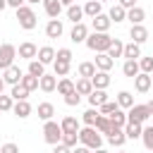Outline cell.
I'll use <instances>...</instances> for the list:
<instances>
[{"label":"cell","instance_id":"obj_1","mask_svg":"<svg viewBox=\"0 0 153 153\" xmlns=\"http://www.w3.org/2000/svg\"><path fill=\"white\" fill-rule=\"evenodd\" d=\"M86 48L88 50H93V53H108V48H110V43H112V36H108V33H88L86 36Z\"/></svg>","mask_w":153,"mask_h":153},{"label":"cell","instance_id":"obj_2","mask_svg":"<svg viewBox=\"0 0 153 153\" xmlns=\"http://www.w3.org/2000/svg\"><path fill=\"white\" fill-rule=\"evenodd\" d=\"M79 141H81V146H86V148H91V151L103 148V136L96 131V127H84V129H79Z\"/></svg>","mask_w":153,"mask_h":153},{"label":"cell","instance_id":"obj_3","mask_svg":"<svg viewBox=\"0 0 153 153\" xmlns=\"http://www.w3.org/2000/svg\"><path fill=\"white\" fill-rule=\"evenodd\" d=\"M17 22H19V26H22V29L31 31V29H36L38 17H36V12H33L29 5H22V7L17 10Z\"/></svg>","mask_w":153,"mask_h":153},{"label":"cell","instance_id":"obj_4","mask_svg":"<svg viewBox=\"0 0 153 153\" xmlns=\"http://www.w3.org/2000/svg\"><path fill=\"white\" fill-rule=\"evenodd\" d=\"M43 139H45V143L57 146V143L62 141V129H60V124L53 122V120H48V122L43 124Z\"/></svg>","mask_w":153,"mask_h":153},{"label":"cell","instance_id":"obj_5","mask_svg":"<svg viewBox=\"0 0 153 153\" xmlns=\"http://www.w3.org/2000/svg\"><path fill=\"white\" fill-rule=\"evenodd\" d=\"M151 117V112H148V108L146 105H131L129 110H127V122H136V124H143L146 120Z\"/></svg>","mask_w":153,"mask_h":153},{"label":"cell","instance_id":"obj_6","mask_svg":"<svg viewBox=\"0 0 153 153\" xmlns=\"http://www.w3.org/2000/svg\"><path fill=\"white\" fill-rule=\"evenodd\" d=\"M14 57H17V48L12 43H2L0 45V69H7L14 65Z\"/></svg>","mask_w":153,"mask_h":153},{"label":"cell","instance_id":"obj_7","mask_svg":"<svg viewBox=\"0 0 153 153\" xmlns=\"http://www.w3.org/2000/svg\"><path fill=\"white\" fill-rule=\"evenodd\" d=\"M129 38H131V43L141 45V43L148 41V29H146L143 24H134V26L129 29Z\"/></svg>","mask_w":153,"mask_h":153},{"label":"cell","instance_id":"obj_8","mask_svg":"<svg viewBox=\"0 0 153 153\" xmlns=\"http://www.w3.org/2000/svg\"><path fill=\"white\" fill-rule=\"evenodd\" d=\"M22 69L17 67V65H12V67H7L5 69V74H2V81L5 84H10V86H17V84H22Z\"/></svg>","mask_w":153,"mask_h":153},{"label":"cell","instance_id":"obj_9","mask_svg":"<svg viewBox=\"0 0 153 153\" xmlns=\"http://www.w3.org/2000/svg\"><path fill=\"white\" fill-rule=\"evenodd\" d=\"M110 24H112V22H110V17H108V14H103V12H100V14H96V17H93V22H91V26H93V31H96V33H108Z\"/></svg>","mask_w":153,"mask_h":153},{"label":"cell","instance_id":"obj_10","mask_svg":"<svg viewBox=\"0 0 153 153\" xmlns=\"http://www.w3.org/2000/svg\"><path fill=\"white\" fill-rule=\"evenodd\" d=\"M17 53H19V57H22V60H29V62H31V60H36L38 48H36L31 41H24V43H19V50H17Z\"/></svg>","mask_w":153,"mask_h":153},{"label":"cell","instance_id":"obj_11","mask_svg":"<svg viewBox=\"0 0 153 153\" xmlns=\"http://www.w3.org/2000/svg\"><path fill=\"white\" fill-rule=\"evenodd\" d=\"M62 33H65V26H62L60 19H50V22L45 24V36H48V38H60Z\"/></svg>","mask_w":153,"mask_h":153},{"label":"cell","instance_id":"obj_12","mask_svg":"<svg viewBox=\"0 0 153 153\" xmlns=\"http://www.w3.org/2000/svg\"><path fill=\"white\" fill-rule=\"evenodd\" d=\"M86 36H88V29H86L84 22H79V24H74V29H72V33H69V41H72V43H84Z\"/></svg>","mask_w":153,"mask_h":153},{"label":"cell","instance_id":"obj_13","mask_svg":"<svg viewBox=\"0 0 153 153\" xmlns=\"http://www.w3.org/2000/svg\"><path fill=\"white\" fill-rule=\"evenodd\" d=\"M93 65H96V69H98V72H110V69H112V65H115V60H112V57H108L105 53H96V62H93Z\"/></svg>","mask_w":153,"mask_h":153},{"label":"cell","instance_id":"obj_14","mask_svg":"<svg viewBox=\"0 0 153 153\" xmlns=\"http://www.w3.org/2000/svg\"><path fill=\"white\" fill-rule=\"evenodd\" d=\"M91 84H93V88L105 91V88L110 86V74H108V72H98V69H96V74L91 76Z\"/></svg>","mask_w":153,"mask_h":153},{"label":"cell","instance_id":"obj_15","mask_svg":"<svg viewBox=\"0 0 153 153\" xmlns=\"http://www.w3.org/2000/svg\"><path fill=\"white\" fill-rule=\"evenodd\" d=\"M55 86H57L55 74H43V76L38 79V88H41L43 93H53V91H55Z\"/></svg>","mask_w":153,"mask_h":153},{"label":"cell","instance_id":"obj_16","mask_svg":"<svg viewBox=\"0 0 153 153\" xmlns=\"http://www.w3.org/2000/svg\"><path fill=\"white\" fill-rule=\"evenodd\" d=\"M151 74H143V72H139L136 76H134V88L139 91V93H146L148 88H151Z\"/></svg>","mask_w":153,"mask_h":153},{"label":"cell","instance_id":"obj_17","mask_svg":"<svg viewBox=\"0 0 153 153\" xmlns=\"http://www.w3.org/2000/svg\"><path fill=\"white\" fill-rule=\"evenodd\" d=\"M108 141H110L115 148H122V146H124V141H127V136H124V129H117V127H112V129L108 131Z\"/></svg>","mask_w":153,"mask_h":153},{"label":"cell","instance_id":"obj_18","mask_svg":"<svg viewBox=\"0 0 153 153\" xmlns=\"http://www.w3.org/2000/svg\"><path fill=\"white\" fill-rule=\"evenodd\" d=\"M12 112H14L19 120H26V117L31 115V103H29V100H17V103L12 105Z\"/></svg>","mask_w":153,"mask_h":153},{"label":"cell","instance_id":"obj_19","mask_svg":"<svg viewBox=\"0 0 153 153\" xmlns=\"http://www.w3.org/2000/svg\"><path fill=\"white\" fill-rule=\"evenodd\" d=\"M43 7H45V14L50 19H57L60 12H62V2L60 0H43Z\"/></svg>","mask_w":153,"mask_h":153},{"label":"cell","instance_id":"obj_20","mask_svg":"<svg viewBox=\"0 0 153 153\" xmlns=\"http://www.w3.org/2000/svg\"><path fill=\"white\" fill-rule=\"evenodd\" d=\"M127 19L131 22V26H134V24H143V19H146V10L136 5V7L127 10Z\"/></svg>","mask_w":153,"mask_h":153},{"label":"cell","instance_id":"obj_21","mask_svg":"<svg viewBox=\"0 0 153 153\" xmlns=\"http://www.w3.org/2000/svg\"><path fill=\"white\" fill-rule=\"evenodd\" d=\"M38 62L41 65H53L55 62V50L50 48V45H43V48H38Z\"/></svg>","mask_w":153,"mask_h":153},{"label":"cell","instance_id":"obj_22","mask_svg":"<svg viewBox=\"0 0 153 153\" xmlns=\"http://www.w3.org/2000/svg\"><path fill=\"white\" fill-rule=\"evenodd\" d=\"M105 100H108V93L100 91V88H93V91L88 93V105H91V108H100Z\"/></svg>","mask_w":153,"mask_h":153},{"label":"cell","instance_id":"obj_23","mask_svg":"<svg viewBox=\"0 0 153 153\" xmlns=\"http://www.w3.org/2000/svg\"><path fill=\"white\" fill-rule=\"evenodd\" d=\"M110 124L117 127V129H124V127H127V112H124L122 108H117V110L110 115Z\"/></svg>","mask_w":153,"mask_h":153},{"label":"cell","instance_id":"obj_24","mask_svg":"<svg viewBox=\"0 0 153 153\" xmlns=\"http://www.w3.org/2000/svg\"><path fill=\"white\" fill-rule=\"evenodd\" d=\"M38 117L43 120V122H48V120H53V115H55V105L53 103H38Z\"/></svg>","mask_w":153,"mask_h":153},{"label":"cell","instance_id":"obj_25","mask_svg":"<svg viewBox=\"0 0 153 153\" xmlns=\"http://www.w3.org/2000/svg\"><path fill=\"white\" fill-rule=\"evenodd\" d=\"M141 131H143V124H136V122H127V127H124V136L127 139H141Z\"/></svg>","mask_w":153,"mask_h":153},{"label":"cell","instance_id":"obj_26","mask_svg":"<svg viewBox=\"0 0 153 153\" xmlns=\"http://www.w3.org/2000/svg\"><path fill=\"white\" fill-rule=\"evenodd\" d=\"M122 53H124V43H122L120 38H112V43H110V48H108L105 55L115 60V57H122Z\"/></svg>","mask_w":153,"mask_h":153},{"label":"cell","instance_id":"obj_27","mask_svg":"<svg viewBox=\"0 0 153 153\" xmlns=\"http://www.w3.org/2000/svg\"><path fill=\"white\" fill-rule=\"evenodd\" d=\"M122 72H124V76H129V79H134L141 69H139V60H124V65H122Z\"/></svg>","mask_w":153,"mask_h":153},{"label":"cell","instance_id":"obj_28","mask_svg":"<svg viewBox=\"0 0 153 153\" xmlns=\"http://www.w3.org/2000/svg\"><path fill=\"white\" fill-rule=\"evenodd\" d=\"M115 103H117L120 108H124V110H129V108L134 105V96H131L129 91H120V93H117V98H115Z\"/></svg>","mask_w":153,"mask_h":153},{"label":"cell","instance_id":"obj_29","mask_svg":"<svg viewBox=\"0 0 153 153\" xmlns=\"http://www.w3.org/2000/svg\"><path fill=\"white\" fill-rule=\"evenodd\" d=\"M60 129H62V134H65V131H79V120L72 117V115H67V117H62Z\"/></svg>","mask_w":153,"mask_h":153},{"label":"cell","instance_id":"obj_30","mask_svg":"<svg viewBox=\"0 0 153 153\" xmlns=\"http://www.w3.org/2000/svg\"><path fill=\"white\" fill-rule=\"evenodd\" d=\"M108 17H110V22L120 24V22H124V19H127V10H124V7H120V5H112Z\"/></svg>","mask_w":153,"mask_h":153},{"label":"cell","instance_id":"obj_31","mask_svg":"<svg viewBox=\"0 0 153 153\" xmlns=\"http://www.w3.org/2000/svg\"><path fill=\"white\" fill-rule=\"evenodd\" d=\"M55 88H57V93H60V96H69V93L74 91V81H72V79H67V76H62V79L57 81V86H55Z\"/></svg>","mask_w":153,"mask_h":153},{"label":"cell","instance_id":"obj_32","mask_svg":"<svg viewBox=\"0 0 153 153\" xmlns=\"http://www.w3.org/2000/svg\"><path fill=\"white\" fill-rule=\"evenodd\" d=\"M81 17H84V7H79V5H69V7H67V19H69V22L79 24Z\"/></svg>","mask_w":153,"mask_h":153},{"label":"cell","instance_id":"obj_33","mask_svg":"<svg viewBox=\"0 0 153 153\" xmlns=\"http://www.w3.org/2000/svg\"><path fill=\"white\" fill-rule=\"evenodd\" d=\"M122 57H127V60H136V57H141V45H136V43H127Z\"/></svg>","mask_w":153,"mask_h":153},{"label":"cell","instance_id":"obj_34","mask_svg":"<svg viewBox=\"0 0 153 153\" xmlns=\"http://www.w3.org/2000/svg\"><path fill=\"white\" fill-rule=\"evenodd\" d=\"M74 91H76L79 96H88V93L93 91V84H91V79H79V81L74 84Z\"/></svg>","mask_w":153,"mask_h":153},{"label":"cell","instance_id":"obj_35","mask_svg":"<svg viewBox=\"0 0 153 153\" xmlns=\"http://www.w3.org/2000/svg\"><path fill=\"white\" fill-rule=\"evenodd\" d=\"M29 93H31V91H26L22 84H17V86H12V91H10V98H12L14 103H17V100H26V98H29Z\"/></svg>","mask_w":153,"mask_h":153},{"label":"cell","instance_id":"obj_36","mask_svg":"<svg viewBox=\"0 0 153 153\" xmlns=\"http://www.w3.org/2000/svg\"><path fill=\"white\" fill-rule=\"evenodd\" d=\"M100 10H103V5H100L98 0H88V2L84 5V14H86V17H91V19H93L96 14H100Z\"/></svg>","mask_w":153,"mask_h":153},{"label":"cell","instance_id":"obj_37","mask_svg":"<svg viewBox=\"0 0 153 153\" xmlns=\"http://www.w3.org/2000/svg\"><path fill=\"white\" fill-rule=\"evenodd\" d=\"M98 115H100V112H98L96 108H88V110L81 115V122H84L86 127H96V120H98Z\"/></svg>","mask_w":153,"mask_h":153},{"label":"cell","instance_id":"obj_38","mask_svg":"<svg viewBox=\"0 0 153 153\" xmlns=\"http://www.w3.org/2000/svg\"><path fill=\"white\" fill-rule=\"evenodd\" d=\"M112 129V124H110V117H105V115H98V120H96V131L98 134H108Z\"/></svg>","mask_w":153,"mask_h":153},{"label":"cell","instance_id":"obj_39","mask_svg":"<svg viewBox=\"0 0 153 153\" xmlns=\"http://www.w3.org/2000/svg\"><path fill=\"white\" fill-rule=\"evenodd\" d=\"M93 74H96V65L93 62H81L79 65V76L81 79H91Z\"/></svg>","mask_w":153,"mask_h":153},{"label":"cell","instance_id":"obj_40","mask_svg":"<svg viewBox=\"0 0 153 153\" xmlns=\"http://www.w3.org/2000/svg\"><path fill=\"white\" fill-rule=\"evenodd\" d=\"M60 143H65L67 148H74L76 143H79V131H65L62 134V141Z\"/></svg>","mask_w":153,"mask_h":153},{"label":"cell","instance_id":"obj_41","mask_svg":"<svg viewBox=\"0 0 153 153\" xmlns=\"http://www.w3.org/2000/svg\"><path fill=\"white\" fill-rule=\"evenodd\" d=\"M26 74H33V76H38V79H41V76L45 74V65H41L38 60H31V62H29V72H26Z\"/></svg>","mask_w":153,"mask_h":153},{"label":"cell","instance_id":"obj_42","mask_svg":"<svg viewBox=\"0 0 153 153\" xmlns=\"http://www.w3.org/2000/svg\"><path fill=\"white\" fill-rule=\"evenodd\" d=\"M22 86H24L26 91L38 88V76H33V74H24V76H22Z\"/></svg>","mask_w":153,"mask_h":153},{"label":"cell","instance_id":"obj_43","mask_svg":"<svg viewBox=\"0 0 153 153\" xmlns=\"http://www.w3.org/2000/svg\"><path fill=\"white\" fill-rule=\"evenodd\" d=\"M117 108H120V105H117L115 100H105V103H103L100 108H96V110H98L100 115H105V117H110V115H112V112H115Z\"/></svg>","mask_w":153,"mask_h":153},{"label":"cell","instance_id":"obj_44","mask_svg":"<svg viewBox=\"0 0 153 153\" xmlns=\"http://www.w3.org/2000/svg\"><path fill=\"white\" fill-rule=\"evenodd\" d=\"M141 141H143V146H146L148 151H153V127H143V131H141Z\"/></svg>","mask_w":153,"mask_h":153},{"label":"cell","instance_id":"obj_45","mask_svg":"<svg viewBox=\"0 0 153 153\" xmlns=\"http://www.w3.org/2000/svg\"><path fill=\"white\" fill-rule=\"evenodd\" d=\"M53 69H55V76H67V74H69V62L55 60V62H53Z\"/></svg>","mask_w":153,"mask_h":153},{"label":"cell","instance_id":"obj_46","mask_svg":"<svg viewBox=\"0 0 153 153\" xmlns=\"http://www.w3.org/2000/svg\"><path fill=\"white\" fill-rule=\"evenodd\" d=\"M72 57H74V55H72L69 48H60V50L55 53V60H60V62H69V65H72Z\"/></svg>","mask_w":153,"mask_h":153},{"label":"cell","instance_id":"obj_47","mask_svg":"<svg viewBox=\"0 0 153 153\" xmlns=\"http://www.w3.org/2000/svg\"><path fill=\"white\" fill-rule=\"evenodd\" d=\"M139 69H141L143 74H151V72H153V57H141V60H139Z\"/></svg>","mask_w":153,"mask_h":153},{"label":"cell","instance_id":"obj_48","mask_svg":"<svg viewBox=\"0 0 153 153\" xmlns=\"http://www.w3.org/2000/svg\"><path fill=\"white\" fill-rule=\"evenodd\" d=\"M12 105H14V100H12L10 96H2V93H0V112H10Z\"/></svg>","mask_w":153,"mask_h":153},{"label":"cell","instance_id":"obj_49","mask_svg":"<svg viewBox=\"0 0 153 153\" xmlns=\"http://www.w3.org/2000/svg\"><path fill=\"white\" fill-rule=\"evenodd\" d=\"M65 103H67V105H69V108H76V105H79V103H81V96H79V93H76V91H72V93H69V96H65Z\"/></svg>","mask_w":153,"mask_h":153},{"label":"cell","instance_id":"obj_50","mask_svg":"<svg viewBox=\"0 0 153 153\" xmlns=\"http://www.w3.org/2000/svg\"><path fill=\"white\" fill-rule=\"evenodd\" d=\"M0 153H19V146L17 143H5V146H0Z\"/></svg>","mask_w":153,"mask_h":153},{"label":"cell","instance_id":"obj_51","mask_svg":"<svg viewBox=\"0 0 153 153\" xmlns=\"http://www.w3.org/2000/svg\"><path fill=\"white\" fill-rule=\"evenodd\" d=\"M117 5L124 10H131V7H136V0H117Z\"/></svg>","mask_w":153,"mask_h":153},{"label":"cell","instance_id":"obj_52","mask_svg":"<svg viewBox=\"0 0 153 153\" xmlns=\"http://www.w3.org/2000/svg\"><path fill=\"white\" fill-rule=\"evenodd\" d=\"M53 153H72V148H67L65 143H57V146L53 148Z\"/></svg>","mask_w":153,"mask_h":153},{"label":"cell","instance_id":"obj_53","mask_svg":"<svg viewBox=\"0 0 153 153\" xmlns=\"http://www.w3.org/2000/svg\"><path fill=\"white\" fill-rule=\"evenodd\" d=\"M22 5H26V0H7V7H14V10H19Z\"/></svg>","mask_w":153,"mask_h":153},{"label":"cell","instance_id":"obj_54","mask_svg":"<svg viewBox=\"0 0 153 153\" xmlns=\"http://www.w3.org/2000/svg\"><path fill=\"white\" fill-rule=\"evenodd\" d=\"M72 153H93L91 148H86V146H74L72 148Z\"/></svg>","mask_w":153,"mask_h":153},{"label":"cell","instance_id":"obj_55","mask_svg":"<svg viewBox=\"0 0 153 153\" xmlns=\"http://www.w3.org/2000/svg\"><path fill=\"white\" fill-rule=\"evenodd\" d=\"M62 2V7H69V5H74V0H60Z\"/></svg>","mask_w":153,"mask_h":153},{"label":"cell","instance_id":"obj_56","mask_svg":"<svg viewBox=\"0 0 153 153\" xmlns=\"http://www.w3.org/2000/svg\"><path fill=\"white\" fill-rule=\"evenodd\" d=\"M146 108H148V112H151V115H153V98H151V100H148V103H146Z\"/></svg>","mask_w":153,"mask_h":153},{"label":"cell","instance_id":"obj_57","mask_svg":"<svg viewBox=\"0 0 153 153\" xmlns=\"http://www.w3.org/2000/svg\"><path fill=\"white\" fill-rule=\"evenodd\" d=\"M5 7H7V0H0V12H2Z\"/></svg>","mask_w":153,"mask_h":153},{"label":"cell","instance_id":"obj_58","mask_svg":"<svg viewBox=\"0 0 153 153\" xmlns=\"http://www.w3.org/2000/svg\"><path fill=\"white\" fill-rule=\"evenodd\" d=\"M2 88H5V81H2V76H0V93H2Z\"/></svg>","mask_w":153,"mask_h":153},{"label":"cell","instance_id":"obj_59","mask_svg":"<svg viewBox=\"0 0 153 153\" xmlns=\"http://www.w3.org/2000/svg\"><path fill=\"white\" fill-rule=\"evenodd\" d=\"M93 153H108V151H105V148H96Z\"/></svg>","mask_w":153,"mask_h":153},{"label":"cell","instance_id":"obj_60","mask_svg":"<svg viewBox=\"0 0 153 153\" xmlns=\"http://www.w3.org/2000/svg\"><path fill=\"white\" fill-rule=\"evenodd\" d=\"M26 2H31V5H36V2H43V0H26Z\"/></svg>","mask_w":153,"mask_h":153},{"label":"cell","instance_id":"obj_61","mask_svg":"<svg viewBox=\"0 0 153 153\" xmlns=\"http://www.w3.org/2000/svg\"><path fill=\"white\" fill-rule=\"evenodd\" d=\"M98 2H100V5H103V2H108V0H98Z\"/></svg>","mask_w":153,"mask_h":153},{"label":"cell","instance_id":"obj_62","mask_svg":"<svg viewBox=\"0 0 153 153\" xmlns=\"http://www.w3.org/2000/svg\"><path fill=\"white\" fill-rule=\"evenodd\" d=\"M120 153H127V151H120Z\"/></svg>","mask_w":153,"mask_h":153},{"label":"cell","instance_id":"obj_63","mask_svg":"<svg viewBox=\"0 0 153 153\" xmlns=\"http://www.w3.org/2000/svg\"><path fill=\"white\" fill-rule=\"evenodd\" d=\"M151 79H153V76H151Z\"/></svg>","mask_w":153,"mask_h":153}]
</instances>
